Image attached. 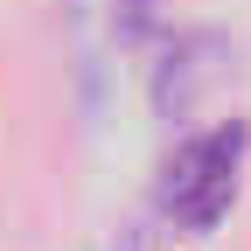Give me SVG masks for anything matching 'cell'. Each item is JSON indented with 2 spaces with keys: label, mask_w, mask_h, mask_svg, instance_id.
I'll return each mask as SVG.
<instances>
[{
  "label": "cell",
  "mask_w": 251,
  "mask_h": 251,
  "mask_svg": "<svg viewBox=\"0 0 251 251\" xmlns=\"http://www.w3.org/2000/svg\"><path fill=\"white\" fill-rule=\"evenodd\" d=\"M244 147H251V126H244V119L209 126V133H196V140L175 147V161L161 168V209L175 216L181 230H209L216 216L230 209Z\"/></svg>",
  "instance_id": "1"
},
{
  "label": "cell",
  "mask_w": 251,
  "mask_h": 251,
  "mask_svg": "<svg viewBox=\"0 0 251 251\" xmlns=\"http://www.w3.org/2000/svg\"><path fill=\"white\" fill-rule=\"evenodd\" d=\"M112 28H119V42H147L153 28H161V14H153V0H112Z\"/></svg>",
  "instance_id": "2"
},
{
  "label": "cell",
  "mask_w": 251,
  "mask_h": 251,
  "mask_svg": "<svg viewBox=\"0 0 251 251\" xmlns=\"http://www.w3.org/2000/svg\"><path fill=\"white\" fill-rule=\"evenodd\" d=\"M126 251H133V244H126Z\"/></svg>",
  "instance_id": "3"
}]
</instances>
